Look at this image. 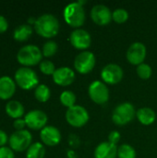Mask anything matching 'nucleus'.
Listing matches in <instances>:
<instances>
[{
    "label": "nucleus",
    "mask_w": 157,
    "mask_h": 158,
    "mask_svg": "<svg viewBox=\"0 0 157 158\" xmlns=\"http://www.w3.org/2000/svg\"><path fill=\"white\" fill-rule=\"evenodd\" d=\"M50 95H51L50 89H49L46 85H44V84H40V85H38V86L35 88L34 96H35V98H36L39 102L44 103V102L48 101L49 98H50Z\"/></svg>",
    "instance_id": "obj_23"
},
{
    "label": "nucleus",
    "mask_w": 157,
    "mask_h": 158,
    "mask_svg": "<svg viewBox=\"0 0 157 158\" xmlns=\"http://www.w3.org/2000/svg\"><path fill=\"white\" fill-rule=\"evenodd\" d=\"M31 141L32 136L31 132L26 130L15 131L8 139L10 148L17 152H22L26 149L28 150V148L31 145Z\"/></svg>",
    "instance_id": "obj_7"
},
{
    "label": "nucleus",
    "mask_w": 157,
    "mask_h": 158,
    "mask_svg": "<svg viewBox=\"0 0 157 158\" xmlns=\"http://www.w3.org/2000/svg\"><path fill=\"white\" fill-rule=\"evenodd\" d=\"M40 70L45 75H53L56 71V68L52 61L43 60L40 63Z\"/></svg>",
    "instance_id": "obj_29"
},
{
    "label": "nucleus",
    "mask_w": 157,
    "mask_h": 158,
    "mask_svg": "<svg viewBox=\"0 0 157 158\" xmlns=\"http://www.w3.org/2000/svg\"><path fill=\"white\" fill-rule=\"evenodd\" d=\"M112 19L115 22L122 24L126 22L129 19V13L126 9L124 8H117L113 14H112Z\"/></svg>",
    "instance_id": "obj_26"
},
{
    "label": "nucleus",
    "mask_w": 157,
    "mask_h": 158,
    "mask_svg": "<svg viewBox=\"0 0 157 158\" xmlns=\"http://www.w3.org/2000/svg\"><path fill=\"white\" fill-rule=\"evenodd\" d=\"M112 12L105 5H95L91 10V18L94 23L100 26H105L110 23L112 19Z\"/></svg>",
    "instance_id": "obj_14"
},
{
    "label": "nucleus",
    "mask_w": 157,
    "mask_h": 158,
    "mask_svg": "<svg viewBox=\"0 0 157 158\" xmlns=\"http://www.w3.org/2000/svg\"><path fill=\"white\" fill-rule=\"evenodd\" d=\"M118 147L109 142L100 143L94 151V158H116L118 156Z\"/></svg>",
    "instance_id": "obj_17"
},
{
    "label": "nucleus",
    "mask_w": 157,
    "mask_h": 158,
    "mask_svg": "<svg viewBox=\"0 0 157 158\" xmlns=\"http://www.w3.org/2000/svg\"><path fill=\"white\" fill-rule=\"evenodd\" d=\"M101 77L105 83L117 84L120 82L123 78V69L120 66L111 63L104 67L101 71Z\"/></svg>",
    "instance_id": "obj_10"
},
{
    "label": "nucleus",
    "mask_w": 157,
    "mask_h": 158,
    "mask_svg": "<svg viewBox=\"0 0 157 158\" xmlns=\"http://www.w3.org/2000/svg\"><path fill=\"white\" fill-rule=\"evenodd\" d=\"M53 80L57 85L68 86L75 81V72L70 68L62 67L56 69L53 74Z\"/></svg>",
    "instance_id": "obj_15"
},
{
    "label": "nucleus",
    "mask_w": 157,
    "mask_h": 158,
    "mask_svg": "<svg viewBox=\"0 0 157 158\" xmlns=\"http://www.w3.org/2000/svg\"><path fill=\"white\" fill-rule=\"evenodd\" d=\"M119 140H120V134H119L118 131H111L109 133V135H108V141H109V143L117 145V143L119 142Z\"/></svg>",
    "instance_id": "obj_31"
},
{
    "label": "nucleus",
    "mask_w": 157,
    "mask_h": 158,
    "mask_svg": "<svg viewBox=\"0 0 157 158\" xmlns=\"http://www.w3.org/2000/svg\"><path fill=\"white\" fill-rule=\"evenodd\" d=\"M35 31L43 38H52L59 31L58 19L52 14H43L34 23Z\"/></svg>",
    "instance_id": "obj_1"
},
{
    "label": "nucleus",
    "mask_w": 157,
    "mask_h": 158,
    "mask_svg": "<svg viewBox=\"0 0 157 158\" xmlns=\"http://www.w3.org/2000/svg\"><path fill=\"white\" fill-rule=\"evenodd\" d=\"M43 57V52L40 48L33 44H28L22 46L18 54H17V60L23 66H34L41 62Z\"/></svg>",
    "instance_id": "obj_3"
},
{
    "label": "nucleus",
    "mask_w": 157,
    "mask_h": 158,
    "mask_svg": "<svg viewBox=\"0 0 157 158\" xmlns=\"http://www.w3.org/2000/svg\"><path fill=\"white\" fill-rule=\"evenodd\" d=\"M69 41L72 46L76 49L84 50L90 47L92 43V37L87 31L82 29H76L70 33Z\"/></svg>",
    "instance_id": "obj_12"
},
{
    "label": "nucleus",
    "mask_w": 157,
    "mask_h": 158,
    "mask_svg": "<svg viewBox=\"0 0 157 158\" xmlns=\"http://www.w3.org/2000/svg\"><path fill=\"white\" fill-rule=\"evenodd\" d=\"M26 126V122L25 119L22 118H18L14 121V128L17 131H22L24 129V127Z\"/></svg>",
    "instance_id": "obj_32"
},
{
    "label": "nucleus",
    "mask_w": 157,
    "mask_h": 158,
    "mask_svg": "<svg viewBox=\"0 0 157 158\" xmlns=\"http://www.w3.org/2000/svg\"><path fill=\"white\" fill-rule=\"evenodd\" d=\"M0 158H15L13 150L6 146L0 147Z\"/></svg>",
    "instance_id": "obj_30"
},
{
    "label": "nucleus",
    "mask_w": 157,
    "mask_h": 158,
    "mask_svg": "<svg viewBox=\"0 0 157 158\" xmlns=\"http://www.w3.org/2000/svg\"><path fill=\"white\" fill-rule=\"evenodd\" d=\"M57 49H58V46L56 42L48 41L43 46V56H44L46 57L52 56L57 52Z\"/></svg>",
    "instance_id": "obj_27"
},
{
    "label": "nucleus",
    "mask_w": 157,
    "mask_h": 158,
    "mask_svg": "<svg viewBox=\"0 0 157 158\" xmlns=\"http://www.w3.org/2000/svg\"><path fill=\"white\" fill-rule=\"evenodd\" d=\"M45 155V149L41 143H32L27 150L26 158H43Z\"/></svg>",
    "instance_id": "obj_22"
},
{
    "label": "nucleus",
    "mask_w": 157,
    "mask_h": 158,
    "mask_svg": "<svg viewBox=\"0 0 157 158\" xmlns=\"http://www.w3.org/2000/svg\"><path fill=\"white\" fill-rule=\"evenodd\" d=\"M152 69L148 64L143 63L137 67V74L143 80H147L152 76Z\"/></svg>",
    "instance_id": "obj_28"
},
{
    "label": "nucleus",
    "mask_w": 157,
    "mask_h": 158,
    "mask_svg": "<svg viewBox=\"0 0 157 158\" xmlns=\"http://www.w3.org/2000/svg\"><path fill=\"white\" fill-rule=\"evenodd\" d=\"M146 57V47L143 43L136 42L130 44L127 51V59L132 64L139 66L143 63Z\"/></svg>",
    "instance_id": "obj_11"
},
{
    "label": "nucleus",
    "mask_w": 157,
    "mask_h": 158,
    "mask_svg": "<svg viewBox=\"0 0 157 158\" xmlns=\"http://www.w3.org/2000/svg\"><path fill=\"white\" fill-rule=\"evenodd\" d=\"M32 33V28L29 24H21L18 26L13 32V37L18 42H24L30 38Z\"/></svg>",
    "instance_id": "obj_21"
},
{
    "label": "nucleus",
    "mask_w": 157,
    "mask_h": 158,
    "mask_svg": "<svg viewBox=\"0 0 157 158\" xmlns=\"http://www.w3.org/2000/svg\"><path fill=\"white\" fill-rule=\"evenodd\" d=\"M6 112L12 118H20L24 114V106L19 101L12 100L6 105Z\"/></svg>",
    "instance_id": "obj_20"
},
{
    "label": "nucleus",
    "mask_w": 157,
    "mask_h": 158,
    "mask_svg": "<svg viewBox=\"0 0 157 158\" xmlns=\"http://www.w3.org/2000/svg\"><path fill=\"white\" fill-rule=\"evenodd\" d=\"M136 116L138 120L145 126H149L153 124L155 120V113L152 108L149 107H143L140 108L136 112Z\"/></svg>",
    "instance_id": "obj_19"
},
{
    "label": "nucleus",
    "mask_w": 157,
    "mask_h": 158,
    "mask_svg": "<svg viewBox=\"0 0 157 158\" xmlns=\"http://www.w3.org/2000/svg\"><path fill=\"white\" fill-rule=\"evenodd\" d=\"M42 142L48 146H56L61 141V133L54 126H45L40 133Z\"/></svg>",
    "instance_id": "obj_16"
},
{
    "label": "nucleus",
    "mask_w": 157,
    "mask_h": 158,
    "mask_svg": "<svg viewBox=\"0 0 157 158\" xmlns=\"http://www.w3.org/2000/svg\"><path fill=\"white\" fill-rule=\"evenodd\" d=\"M118 158H136V152L130 144H122L118 149Z\"/></svg>",
    "instance_id": "obj_25"
},
{
    "label": "nucleus",
    "mask_w": 157,
    "mask_h": 158,
    "mask_svg": "<svg viewBox=\"0 0 157 158\" xmlns=\"http://www.w3.org/2000/svg\"><path fill=\"white\" fill-rule=\"evenodd\" d=\"M96 63L94 55L90 51H83L80 53L74 60L75 69L81 74H87L91 72Z\"/></svg>",
    "instance_id": "obj_8"
},
{
    "label": "nucleus",
    "mask_w": 157,
    "mask_h": 158,
    "mask_svg": "<svg viewBox=\"0 0 157 158\" xmlns=\"http://www.w3.org/2000/svg\"><path fill=\"white\" fill-rule=\"evenodd\" d=\"M88 93L90 98L98 105H104L109 99V90L105 83L100 81H93L89 86Z\"/></svg>",
    "instance_id": "obj_9"
},
{
    "label": "nucleus",
    "mask_w": 157,
    "mask_h": 158,
    "mask_svg": "<svg viewBox=\"0 0 157 158\" xmlns=\"http://www.w3.org/2000/svg\"><path fill=\"white\" fill-rule=\"evenodd\" d=\"M26 125L32 130H43L47 123V116L42 110H31L24 118Z\"/></svg>",
    "instance_id": "obj_13"
},
{
    "label": "nucleus",
    "mask_w": 157,
    "mask_h": 158,
    "mask_svg": "<svg viewBox=\"0 0 157 158\" xmlns=\"http://www.w3.org/2000/svg\"><path fill=\"white\" fill-rule=\"evenodd\" d=\"M60 102L64 106H66L68 108H70V107L75 106L76 95L71 91H64L60 94Z\"/></svg>",
    "instance_id": "obj_24"
},
{
    "label": "nucleus",
    "mask_w": 157,
    "mask_h": 158,
    "mask_svg": "<svg viewBox=\"0 0 157 158\" xmlns=\"http://www.w3.org/2000/svg\"><path fill=\"white\" fill-rule=\"evenodd\" d=\"M7 142H8V140H7V135H6V133L4 131L0 130V147L5 146V144H6Z\"/></svg>",
    "instance_id": "obj_34"
},
{
    "label": "nucleus",
    "mask_w": 157,
    "mask_h": 158,
    "mask_svg": "<svg viewBox=\"0 0 157 158\" xmlns=\"http://www.w3.org/2000/svg\"><path fill=\"white\" fill-rule=\"evenodd\" d=\"M66 120L74 128H81L87 124L89 121L88 111L81 106H74L68 108L66 112Z\"/></svg>",
    "instance_id": "obj_6"
},
{
    "label": "nucleus",
    "mask_w": 157,
    "mask_h": 158,
    "mask_svg": "<svg viewBox=\"0 0 157 158\" xmlns=\"http://www.w3.org/2000/svg\"><path fill=\"white\" fill-rule=\"evenodd\" d=\"M136 111L132 104L129 102L118 105L113 111L112 120L116 125L124 126L130 123L135 117Z\"/></svg>",
    "instance_id": "obj_5"
},
{
    "label": "nucleus",
    "mask_w": 157,
    "mask_h": 158,
    "mask_svg": "<svg viewBox=\"0 0 157 158\" xmlns=\"http://www.w3.org/2000/svg\"><path fill=\"white\" fill-rule=\"evenodd\" d=\"M7 28H8V22L4 16L0 15V33L5 32L7 30Z\"/></svg>",
    "instance_id": "obj_33"
},
{
    "label": "nucleus",
    "mask_w": 157,
    "mask_h": 158,
    "mask_svg": "<svg viewBox=\"0 0 157 158\" xmlns=\"http://www.w3.org/2000/svg\"><path fill=\"white\" fill-rule=\"evenodd\" d=\"M15 81L23 90H31L37 86L39 82L36 72L28 67H21L17 69L15 73Z\"/></svg>",
    "instance_id": "obj_4"
},
{
    "label": "nucleus",
    "mask_w": 157,
    "mask_h": 158,
    "mask_svg": "<svg viewBox=\"0 0 157 158\" xmlns=\"http://www.w3.org/2000/svg\"><path fill=\"white\" fill-rule=\"evenodd\" d=\"M35 21H36V19H35L34 18H30V19H28L29 24H34V23H35Z\"/></svg>",
    "instance_id": "obj_35"
},
{
    "label": "nucleus",
    "mask_w": 157,
    "mask_h": 158,
    "mask_svg": "<svg viewBox=\"0 0 157 158\" xmlns=\"http://www.w3.org/2000/svg\"><path fill=\"white\" fill-rule=\"evenodd\" d=\"M16 91L14 81L8 76L0 77V99H9Z\"/></svg>",
    "instance_id": "obj_18"
},
{
    "label": "nucleus",
    "mask_w": 157,
    "mask_h": 158,
    "mask_svg": "<svg viewBox=\"0 0 157 158\" xmlns=\"http://www.w3.org/2000/svg\"><path fill=\"white\" fill-rule=\"evenodd\" d=\"M65 21L73 28H80L84 24L86 15L82 5L79 2H73L66 6L64 9Z\"/></svg>",
    "instance_id": "obj_2"
}]
</instances>
